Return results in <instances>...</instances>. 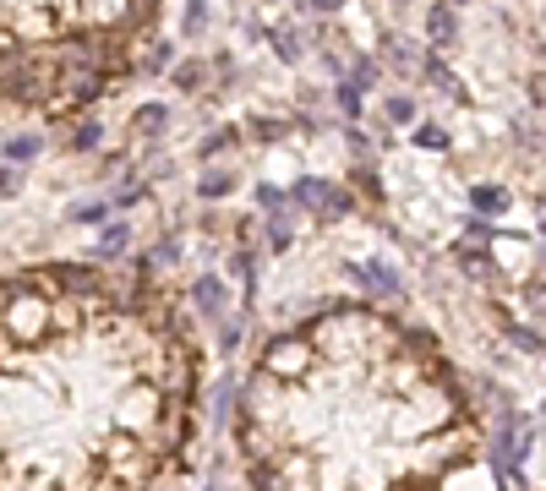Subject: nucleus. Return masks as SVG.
<instances>
[{"mask_svg":"<svg viewBox=\"0 0 546 491\" xmlns=\"http://www.w3.org/2000/svg\"><path fill=\"white\" fill-rule=\"evenodd\" d=\"M131 251V230L126 224H104L98 230V251H93V262H120Z\"/></svg>","mask_w":546,"mask_h":491,"instance_id":"0eeeda50","label":"nucleus"},{"mask_svg":"<svg viewBox=\"0 0 546 491\" xmlns=\"http://www.w3.org/2000/svg\"><path fill=\"white\" fill-rule=\"evenodd\" d=\"M290 240H295V219H290V213H279V208H273V224H268V246H273V251H284V246H290Z\"/></svg>","mask_w":546,"mask_h":491,"instance_id":"4468645a","label":"nucleus"},{"mask_svg":"<svg viewBox=\"0 0 546 491\" xmlns=\"http://www.w3.org/2000/svg\"><path fill=\"white\" fill-rule=\"evenodd\" d=\"M361 93H366V87H355L350 77H339V93H334V98H339V115H345V120L361 115Z\"/></svg>","mask_w":546,"mask_h":491,"instance_id":"ddd939ff","label":"nucleus"},{"mask_svg":"<svg viewBox=\"0 0 546 491\" xmlns=\"http://www.w3.org/2000/svg\"><path fill=\"white\" fill-rule=\"evenodd\" d=\"M465 240H470V246H487V240H492V224H487V219L476 213V219L465 224Z\"/></svg>","mask_w":546,"mask_h":491,"instance_id":"4be33fe9","label":"nucleus"},{"mask_svg":"<svg viewBox=\"0 0 546 491\" xmlns=\"http://www.w3.org/2000/svg\"><path fill=\"white\" fill-rule=\"evenodd\" d=\"M257 202H263V208H268V213H273V208H284V202H290V197H284V191H279V186H257Z\"/></svg>","mask_w":546,"mask_h":491,"instance_id":"a878e982","label":"nucleus"},{"mask_svg":"<svg viewBox=\"0 0 546 491\" xmlns=\"http://www.w3.org/2000/svg\"><path fill=\"white\" fill-rule=\"evenodd\" d=\"M470 208H476L481 219H492V213L509 208V191H503V186H476V191H470Z\"/></svg>","mask_w":546,"mask_h":491,"instance_id":"6e6552de","label":"nucleus"},{"mask_svg":"<svg viewBox=\"0 0 546 491\" xmlns=\"http://www.w3.org/2000/svg\"><path fill=\"white\" fill-rule=\"evenodd\" d=\"M361 273H366V284H372L377 295H399V290H405V284H399V273H394L388 262H366Z\"/></svg>","mask_w":546,"mask_h":491,"instance_id":"9b49d317","label":"nucleus"},{"mask_svg":"<svg viewBox=\"0 0 546 491\" xmlns=\"http://www.w3.org/2000/svg\"><path fill=\"white\" fill-rule=\"evenodd\" d=\"M93 142H98V126H93V120H82L77 131H66V148H71V153H88Z\"/></svg>","mask_w":546,"mask_h":491,"instance_id":"2eb2a0df","label":"nucleus"},{"mask_svg":"<svg viewBox=\"0 0 546 491\" xmlns=\"http://www.w3.org/2000/svg\"><path fill=\"white\" fill-rule=\"evenodd\" d=\"M350 82H355V87H372V82H377V66H372V60H361V66H355V77H350Z\"/></svg>","mask_w":546,"mask_h":491,"instance_id":"c85d7f7f","label":"nucleus"},{"mask_svg":"<svg viewBox=\"0 0 546 491\" xmlns=\"http://www.w3.org/2000/svg\"><path fill=\"white\" fill-rule=\"evenodd\" d=\"M22 191V164H0V197H16Z\"/></svg>","mask_w":546,"mask_h":491,"instance_id":"412c9836","label":"nucleus"},{"mask_svg":"<svg viewBox=\"0 0 546 491\" xmlns=\"http://www.w3.org/2000/svg\"><path fill=\"white\" fill-rule=\"evenodd\" d=\"M202 22H208V0H191V5H186V27H191V33H197V27H202Z\"/></svg>","mask_w":546,"mask_h":491,"instance_id":"bb28decb","label":"nucleus"},{"mask_svg":"<svg viewBox=\"0 0 546 491\" xmlns=\"http://www.w3.org/2000/svg\"><path fill=\"white\" fill-rule=\"evenodd\" d=\"M448 5H470V0H448Z\"/></svg>","mask_w":546,"mask_h":491,"instance_id":"2f4dec72","label":"nucleus"},{"mask_svg":"<svg viewBox=\"0 0 546 491\" xmlns=\"http://www.w3.org/2000/svg\"><path fill=\"white\" fill-rule=\"evenodd\" d=\"M388 120L410 126V120H416V98H405V93H399V98H388Z\"/></svg>","mask_w":546,"mask_h":491,"instance_id":"a211bd4d","label":"nucleus"},{"mask_svg":"<svg viewBox=\"0 0 546 491\" xmlns=\"http://www.w3.org/2000/svg\"><path fill=\"white\" fill-rule=\"evenodd\" d=\"M230 437L246 491H443L481 454V410L432 328L328 301L263 344Z\"/></svg>","mask_w":546,"mask_h":491,"instance_id":"f03ea898","label":"nucleus"},{"mask_svg":"<svg viewBox=\"0 0 546 491\" xmlns=\"http://www.w3.org/2000/svg\"><path fill=\"white\" fill-rule=\"evenodd\" d=\"M306 5H312V11H317V16H334V11H339V5H345V0H306Z\"/></svg>","mask_w":546,"mask_h":491,"instance_id":"7c9ffc66","label":"nucleus"},{"mask_svg":"<svg viewBox=\"0 0 546 491\" xmlns=\"http://www.w3.org/2000/svg\"><path fill=\"white\" fill-rule=\"evenodd\" d=\"M235 137H241V131H213V137H208L197 153H202V159H213V153H224V142H235Z\"/></svg>","mask_w":546,"mask_h":491,"instance_id":"b1692460","label":"nucleus"},{"mask_svg":"<svg viewBox=\"0 0 546 491\" xmlns=\"http://www.w3.org/2000/svg\"><path fill=\"white\" fill-rule=\"evenodd\" d=\"M109 213V202H82V208H71V224H98Z\"/></svg>","mask_w":546,"mask_h":491,"instance_id":"6ab92c4d","label":"nucleus"},{"mask_svg":"<svg viewBox=\"0 0 546 491\" xmlns=\"http://www.w3.org/2000/svg\"><path fill=\"white\" fill-rule=\"evenodd\" d=\"M427 38H432V49H454V44H459V16H454L448 0L427 11Z\"/></svg>","mask_w":546,"mask_h":491,"instance_id":"39448f33","label":"nucleus"},{"mask_svg":"<svg viewBox=\"0 0 546 491\" xmlns=\"http://www.w3.org/2000/svg\"><path fill=\"white\" fill-rule=\"evenodd\" d=\"M427 77H432V82H443V87H448V93H459V82H454V77H448V66H443V55H438V49H432V55H427Z\"/></svg>","mask_w":546,"mask_h":491,"instance_id":"f3484780","label":"nucleus"},{"mask_svg":"<svg viewBox=\"0 0 546 491\" xmlns=\"http://www.w3.org/2000/svg\"><path fill=\"white\" fill-rule=\"evenodd\" d=\"M290 202L295 208H306L312 219H345L350 208H355V197L345 191V186H334V180H323V175H306V180H295V191H290Z\"/></svg>","mask_w":546,"mask_h":491,"instance_id":"20e7f679","label":"nucleus"},{"mask_svg":"<svg viewBox=\"0 0 546 491\" xmlns=\"http://www.w3.org/2000/svg\"><path fill=\"white\" fill-rule=\"evenodd\" d=\"M137 197H142V186H126V191H115V208H131Z\"/></svg>","mask_w":546,"mask_h":491,"instance_id":"c756f323","label":"nucleus"},{"mask_svg":"<svg viewBox=\"0 0 546 491\" xmlns=\"http://www.w3.org/2000/svg\"><path fill=\"white\" fill-rule=\"evenodd\" d=\"M38 153H44V137H33V131H27V137H11V142H5V164H33Z\"/></svg>","mask_w":546,"mask_h":491,"instance_id":"1a4fd4ad","label":"nucleus"},{"mask_svg":"<svg viewBox=\"0 0 546 491\" xmlns=\"http://www.w3.org/2000/svg\"><path fill=\"white\" fill-rule=\"evenodd\" d=\"M202 339L148 268H0V491H164L191 470Z\"/></svg>","mask_w":546,"mask_h":491,"instance_id":"f257e3e1","label":"nucleus"},{"mask_svg":"<svg viewBox=\"0 0 546 491\" xmlns=\"http://www.w3.org/2000/svg\"><path fill=\"white\" fill-rule=\"evenodd\" d=\"M164 126H170V109H164V104H148V109H137V120H131V131H137V137H148V131L159 137Z\"/></svg>","mask_w":546,"mask_h":491,"instance_id":"f8f14e48","label":"nucleus"},{"mask_svg":"<svg viewBox=\"0 0 546 491\" xmlns=\"http://www.w3.org/2000/svg\"><path fill=\"white\" fill-rule=\"evenodd\" d=\"M235 273H241V284L252 290V273H257V251H252V246H241V251H235Z\"/></svg>","mask_w":546,"mask_h":491,"instance_id":"aec40b11","label":"nucleus"},{"mask_svg":"<svg viewBox=\"0 0 546 491\" xmlns=\"http://www.w3.org/2000/svg\"><path fill=\"white\" fill-rule=\"evenodd\" d=\"M416 148H432V153H443V148H448V131L427 120V126H416Z\"/></svg>","mask_w":546,"mask_h":491,"instance_id":"dca6fc26","label":"nucleus"},{"mask_svg":"<svg viewBox=\"0 0 546 491\" xmlns=\"http://www.w3.org/2000/svg\"><path fill=\"white\" fill-rule=\"evenodd\" d=\"M383 49H388V55H394V66H410V44H405V38H388V44H383Z\"/></svg>","mask_w":546,"mask_h":491,"instance_id":"cd10ccee","label":"nucleus"},{"mask_svg":"<svg viewBox=\"0 0 546 491\" xmlns=\"http://www.w3.org/2000/svg\"><path fill=\"white\" fill-rule=\"evenodd\" d=\"M235 191V175L230 169H208L202 180H197V197H208V202H219V197H230Z\"/></svg>","mask_w":546,"mask_h":491,"instance_id":"9d476101","label":"nucleus"},{"mask_svg":"<svg viewBox=\"0 0 546 491\" xmlns=\"http://www.w3.org/2000/svg\"><path fill=\"white\" fill-rule=\"evenodd\" d=\"M224 301H230V295H224V279H197V284H191V306H197L202 322L224 317Z\"/></svg>","mask_w":546,"mask_h":491,"instance_id":"423d86ee","label":"nucleus"},{"mask_svg":"<svg viewBox=\"0 0 546 491\" xmlns=\"http://www.w3.org/2000/svg\"><path fill=\"white\" fill-rule=\"evenodd\" d=\"M159 16L164 0H0V109L88 115L142 71Z\"/></svg>","mask_w":546,"mask_h":491,"instance_id":"7ed1b4c3","label":"nucleus"},{"mask_svg":"<svg viewBox=\"0 0 546 491\" xmlns=\"http://www.w3.org/2000/svg\"><path fill=\"white\" fill-rule=\"evenodd\" d=\"M509 339L520 344V350H546V339H536L531 328H520V322H509Z\"/></svg>","mask_w":546,"mask_h":491,"instance_id":"5701e85b","label":"nucleus"},{"mask_svg":"<svg viewBox=\"0 0 546 491\" xmlns=\"http://www.w3.org/2000/svg\"><path fill=\"white\" fill-rule=\"evenodd\" d=\"M273 49H279L284 60H295V55H301V38H295V33H273Z\"/></svg>","mask_w":546,"mask_h":491,"instance_id":"393cba45","label":"nucleus"}]
</instances>
